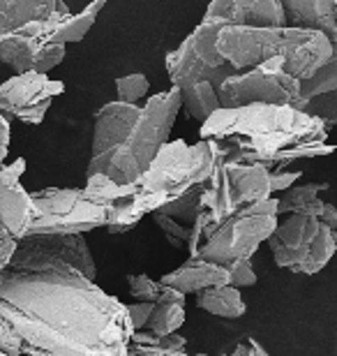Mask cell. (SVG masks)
<instances>
[{
  "label": "cell",
  "instance_id": "6da1fadb",
  "mask_svg": "<svg viewBox=\"0 0 337 356\" xmlns=\"http://www.w3.org/2000/svg\"><path fill=\"white\" fill-rule=\"evenodd\" d=\"M0 317L24 356H130L134 329L125 303L67 266L7 264Z\"/></svg>",
  "mask_w": 337,
  "mask_h": 356
},
{
  "label": "cell",
  "instance_id": "7a4b0ae2",
  "mask_svg": "<svg viewBox=\"0 0 337 356\" xmlns=\"http://www.w3.org/2000/svg\"><path fill=\"white\" fill-rule=\"evenodd\" d=\"M202 141L227 165L286 172L298 160L335 151L321 120L291 106L249 104L220 109L202 125Z\"/></svg>",
  "mask_w": 337,
  "mask_h": 356
},
{
  "label": "cell",
  "instance_id": "3957f363",
  "mask_svg": "<svg viewBox=\"0 0 337 356\" xmlns=\"http://www.w3.org/2000/svg\"><path fill=\"white\" fill-rule=\"evenodd\" d=\"M217 54L238 72L266 63H282L284 72L298 81L312 79L333 58L326 35L300 28H224L217 38Z\"/></svg>",
  "mask_w": 337,
  "mask_h": 356
},
{
  "label": "cell",
  "instance_id": "277c9868",
  "mask_svg": "<svg viewBox=\"0 0 337 356\" xmlns=\"http://www.w3.org/2000/svg\"><path fill=\"white\" fill-rule=\"evenodd\" d=\"M181 111V90L171 88L148 97L141 113L120 146L102 160L88 162L85 176H106L116 185H132L148 172L157 153L169 144Z\"/></svg>",
  "mask_w": 337,
  "mask_h": 356
},
{
  "label": "cell",
  "instance_id": "5b68a950",
  "mask_svg": "<svg viewBox=\"0 0 337 356\" xmlns=\"http://www.w3.org/2000/svg\"><path fill=\"white\" fill-rule=\"evenodd\" d=\"M217 162L220 155L204 141L190 146L188 141L176 139L164 144L148 172L134 183L136 213L148 216V213H157L162 206L176 202L185 192L206 183Z\"/></svg>",
  "mask_w": 337,
  "mask_h": 356
},
{
  "label": "cell",
  "instance_id": "8992f818",
  "mask_svg": "<svg viewBox=\"0 0 337 356\" xmlns=\"http://www.w3.org/2000/svg\"><path fill=\"white\" fill-rule=\"evenodd\" d=\"M272 197L268 172L261 167H240L217 162L211 178L204 183L199 216L192 227L190 243L208 229L217 227L224 220L238 216L254 204H261ZM190 248V245H188Z\"/></svg>",
  "mask_w": 337,
  "mask_h": 356
},
{
  "label": "cell",
  "instance_id": "52a82bcc",
  "mask_svg": "<svg viewBox=\"0 0 337 356\" xmlns=\"http://www.w3.org/2000/svg\"><path fill=\"white\" fill-rule=\"evenodd\" d=\"M277 227V199L254 204L238 216L224 220L190 243V257L229 268L233 261L249 259Z\"/></svg>",
  "mask_w": 337,
  "mask_h": 356
},
{
  "label": "cell",
  "instance_id": "ba28073f",
  "mask_svg": "<svg viewBox=\"0 0 337 356\" xmlns=\"http://www.w3.org/2000/svg\"><path fill=\"white\" fill-rule=\"evenodd\" d=\"M268 245L279 268L298 275H317L335 257L337 232L319 218L286 216L277 218Z\"/></svg>",
  "mask_w": 337,
  "mask_h": 356
},
{
  "label": "cell",
  "instance_id": "9c48e42d",
  "mask_svg": "<svg viewBox=\"0 0 337 356\" xmlns=\"http://www.w3.org/2000/svg\"><path fill=\"white\" fill-rule=\"evenodd\" d=\"M35 218L26 236L33 234H74L83 236L109 225V211L92 202L83 188H44L31 192Z\"/></svg>",
  "mask_w": 337,
  "mask_h": 356
},
{
  "label": "cell",
  "instance_id": "30bf717a",
  "mask_svg": "<svg viewBox=\"0 0 337 356\" xmlns=\"http://www.w3.org/2000/svg\"><path fill=\"white\" fill-rule=\"evenodd\" d=\"M222 31L224 28L217 24L202 21L181 47L167 54V72L174 88L183 90L195 83H211L220 95L222 83L229 76L238 74V70H233L217 54V38Z\"/></svg>",
  "mask_w": 337,
  "mask_h": 356
},
{
  "label": "cell",
  "instance_id": "8fae6325",
  "mask_svg": "<svg viewBox=\"0 0 337 356\" xmlns=\"http://www.w3.org/2000/svg\"><path fill=\"white\" fill-rule=\"evenodd\" d=\"M222 109H240L249 104L291 106L303 111L305 99L300 95V81L293 79L284 70L256 67L238 72L222 83L220 88Z\"/></svg>",
  "mask_w": 337,
  "mask_h": 356
},
{
  "label": "cell",
  "instance_id": "7c38bea8",
  "mask_svg": "<svg viewBox=\"0 0 337 356\" xmlns=\"http://www.w3.org/2000/svg\"><path fill=\"white\" fill-rule=\"evenodd\" d=\"M12 266L40 268V266H67L79 270L88 280L95 282V259L83 236L74 234H33L17 241Z\"/></svg>",
  "mask_w": 337,
  "mask_h": 356
},
{
  "label": "cell",
  "instance_id": "4fadbf2b",
  "mask_svg": "<svg viewBox=\"0 0 337 356\" xmlns=\"http://www.w3.org/2000/svg\"><path fill=\"white\" fill-rule=\"evenodd\" d=\"M65 92V83L47 74H14L0 83V113L12 120L17 118L26 125H40L49 106Z\"/></svg>",
  "mask_w": 337,
  "mask_h": 356
},
{
  "label": "cell",
  "instance_id": "5bb4252c",
  "mask_svg": "<svg viewBox=\"0 0 337 356\" xmlns=\"http://www.w3.org/2000/svg\"><path fill=\"white\" fill-rule=\"evenodd\" d=\"M72 10L60 0H0V38L21 35L54 44Z\"/></svg>",
  "mask_w": 337,
  "mask_h": 356
},
{
  "label": "cell",
  "instance_id": "9a60e30c",
  "mask_svg": "<svg viewBox=\"0 0 337 356\" xmlns=\"http://www.w3.org/2000/svg\"><path fill=\"white\" fill-rule=\"evenodd\" d=\"M204 21L222 28H282L286 14L279 0H215Z\"/></svg>",
  "mask_w": 337,
  "mask_h": 356
},
{
  "label": "cell",
  "instance_id": "2e32d148",
  "mask_svg": "<svg viewBox=\"0 0 337 356\" xmlns=\"http://www.w3.org/2000/svg\"><path fill=\"white\" fill-rule=\"evenodd\" d=\"M26 172V160L19 158L12 165L0 169V225L21 241L28 234L35 218V206L31 192L21 185V176Z\"/></svg>",
  "mask_w": 337,
  "mask_h": 356
},
{
  "label": "cell",
  "instance_id": "e0dca14e",
  "mask_svg": "<svg viewBox=\"0 0 337 356\" xmlns=\"http://www.w3.org/2000/svg\"><path fill=\"white\" fill-rule=\"evenodd\" d=\"M0 60L17 74H49L65 60V47L47 44V42L21 38V35H7V38H0Z\"/></svg>",
  "mask_w": 337,
  "mask_h": 356
},
{
  "label": "cell",
  "instance_id": "ac0fdd59",
  "mask_svg": "<svg viewBox=\"0 0 337 356\" xmlns=\"http://www.w3.org/2000/svg\"><path fill=\"white\" fill-rule=\"evenodd\" d=\"M141 113V104L106 102L95 111V127H92V151L90 162L102 160L120 146V141L132 130Z\"/></svg>",
  "mask_w": 337,
  "mask_h": 356
},
{
  "label": "cell",
  "instance_id": "d6986e66",
  "mask_svg": "<svg viewBox=\"0 0 337 356\" xmlns=\"http://www.w3.org/2000/svg\"><path fill=\"white\" fill-rule=\"evenodd\" d=\"M286 26L326 35L337 54V0H284Z\"/></svg>",
  "mask_w": 337,
  "mask_h": 356
},
{
  "label": "cell",
  "instance_id": "ffe728a7",
  "mask_svg": "<svg viewBox=\"0 0 337 356\" xmlns=\"http://www.w3.org/2000/svg\"><path fill=\"white\" fill-rule=\"evenodd\" d=\"M324 190H328L326 183L293 185L291 190L282 192V197L277 199V218H286V216L319 218L321 222L333 227L337 232V209L319 197V192Z\"/></svg>",
  "mask_w": 337,
  "mask_h": 356
},
{
  "label": "cell",
  "instance_id": "44dd1931",
  "mask_svg": "<svg viewBox=\"0 0 337 356\" xmlns=\"http://www.w3.org/2000/svg\"><path fill=\"white\" fill-rule=\"evenodd\" d=\"M162 284L181 291L183 296L188 294H199L204 289L211 287H222V284H229V270L224 266L211 264V261L190 257L185 264H181L171 273H164L160 277Z\"/></svg>",
  "mask_w": 337,
  "mask_h": 356
},
{
  "label": "cell",
  "instance_id": "7402d4cb",
  "mask_svg": "<svg viewBox=\"0 0 337 356\" xmlns=\"http://www.w3.org/2000/svg\"><path fill=\"white\" fill-rule=\"evenodd\" d=\"M197 305L206 312H211L215 317H224V319H238L245 315L247 305L243 301L240 289H233L229 284L222 287H211L197 294Z\"/></svg>",
  "mask_w": 337,
  "mask_h": 356
},
{
  "label": "cell",
  "instance_id": "603a6c76",
  "mask_svg": "<svg viewBox=\"0 0 337 356\" xmlns=\"http://www.w3.org/2000/svg\"><path fill=\"white\" fill-rule=\"evenodd\" d=\"M220 97L211 83H195L181 90V111H185V116L197 120V123H206L215 111H220Z\"/></svg>",
  "mask_w": 337,
  "mask_h": 356
},
{
  "label": "cell",
  "instance_id": "cb8c5ba5",
  "mask_svg": "<svg viewBox=\"0 0 337 356\" xmlns=\"http://www.w3.org/2000/svg\"><path fill=\"white\" fill-rule=\"evenodd\" d=\"M102 10H104V0H97V3L88 5L85 10H81L79 14L72 12L65 24L60 26V31L56 33L54 44L65 47V44H69V42H81L85 38V33L95 26V21H97L99 12H102Z\"/></svg>",
  "mask_w": 337,
  "mask_h": 356
},
{
  "label": "cell",
  "instance_id": "d4e9b609",
  "mask_svg": "<svg viewBox=\"0 0 337 356\" xmlns=\"http://www.w3.org/2000/svg\"><path fill=\"white\" fill-rule=\"evenodd\" d=\"M183 324H185V305L155 303L143 331H148L150 336H155V338H164V336L176 333Z\"/></svg>",
  "mask_w": 337,
  "mask_h": 356
},
{
  "label": "cell",
  "instance_id": "484cf974",
  "mask_svg": "<svg viewBox=\"0 0 337 356\" xmlns=\"http://www.w3.org/2000/svg\"><path fill=\"white\" fill-rule=\"evenodd\" d=\"M337 90V54L333 51V58L328 60V65L319 70L312 79L300 81V95L307 102L312 97L326 95V92H335Z\"/></svg>",
  "mask_w": 337,
  "mask_h": 356
},
{
  "label": "cell",
  "instance_id": "4316f807",
  "mask_svg": "<svg viewBox=\"0 0 337 356\" xmlns=\"http://www.w3.org/2000/svg\"><path fill=\"white\" fill-rule=\"evenodd\" d=\"M303 113L321 120V123L326 125V130L331 132L333 127L337 125V90L307 99L305 106H303Z\"/></svg>",
  "mask_w": 337,
  "mask_h": 356
},
{
  "label": "cell",
  "instance_id": "83f0119b",
  "mask_svg": "<svg viewBox=\"0 0 337 356\" xmlns=\"http://www.w3.org/2000/svg\"><path fill=\"white\" fill-rule=\"evenodd\" d=\"M116 90H118V102L123 104H139L143 97L148 95L150 81L146 79V74L136 72V74H125L116 79Z\"/></svg>",
  "mask_w": 337,
  "mask_h": 356
},
{
  "label": "cell",
  "instance_id": "f1b7e54d",
  "mask_svg": "<svg viewBox=\"0 0 337 356\" xmlns=\"http://www.w3.org/2000/svg\"><path fill=\"white\" fill-rule=\"evenodd\" d=\"M127 284H130V294L139 303H157L164 289L160 280H153L148 275H127Z\"/></svg>",
  "mask_w": 337,
  "mask_h": 356
},
{
  "label": "cell",
  "instance_id": "f546056e",
  "mask_svg": "<svg viewBox=\"0 0 337 356\" xmlns=\"http://www.w3.org/2000/svg\"><path fill=\"white\" fill-rule=\"evenodd\" d=\"M227 270H229V287L243 289V287H254L256 284V273H254L252 261L249 259L233 261Z\"/></svg>",
  "mask_w": 337,
  "mask_h": 356
},
{
  "label": "cell",
  "instance_id": "4dcf8cb0",
  "mask_svg": "<svg viewBox=\"0 0 337 356\" xmlns=\"http://www.w3.org/2000/svg\"><path fill=\"white\" fill-rule=\"evenodd\" d=\"M125 308H127V315H130L132 329L136 333V331H143V326H146L150 312H153V308H155V303H139V301H136V303L125 305Z\"/></svg>",
  "mask_w": 337,
  "mask_h": 356
},
{
  "label": "cell",
  "instance_id": "1f68e13d",
  "mask_svg": "<svg viewBox=\"0 0 337 356\" xmlns=\"http://www.w3.org/2000/svg\"><path fill=\"white\" fill-rule=\"evenodd\" d=\"M300 176H303V172H300V169H296V172H289V169H286V172H268L272 195H275V192H286V190H291V188H293V183H296Z\"/></svg>",
  "mask_w": 337,
  "mask_h": 356
},
{
  "label": "cell",
  "instance_id": "d6a6232c",
  "mask_svg": "<svg viewBox=\"0 0 337 356\" xmlns=\"http://www.w3.org/2000/svg\"><path fill=\"white\" fill-rule=\"evenodd\" d=\"M0 354L7 356H24L21 354V343L17 340V336L12 333L10 326L5 324V319L0 317Z\"/></svg>",
  "mask_w": 337,
  "mask_h": 356
},
{
  "label": "cell",
  "instance_id": "836d02e7",
  "mask_svg": "<svg viewBox=\"0 0 337 356\" xmlns=\"http://www.w3.org/2000/svg\"><path fill=\"white\" fill-rule=\"evenodd\" d=\"M14 250H17V238L0 225V273H3L5 266L10 264Z\"/></svg>",
  "mask_w": 337,
  "mask_h": 356
},
{
  "label": "cell",
  "instance_id": "e575fe53",
  "mask_svg": "<svg viewBox=\"0 0 337 356\" xmlns=\"http://www.w3.org/2000/svg\"><path fill=\"white\" fill-rule=\"evenodd\" d=\"M139 347V345H136ZM150 347H160V350H167V352H185L188 347V340L178 333H171V336H164V338H155V343Z\"/></svg>",
  "mask_w": 337,
  "mask_h": 356
},
{
  "label": "cell",
  "instance_id": "d590c367",
  "mask_svg": "<svg viewBox=\"0 0 337 356\" xmlns=\"http://www.w3.org/2000/svg\"><path fill=\"white\" fill-rule=\"evenodd\" d=\"M229 356H270V354L263 350L254 338H247V340H243V343L236 345L233 352H229Z\"/></svg>",
  "mask_w": 337,
  "mask_h": 356
},
{
  "label": "cell",
  "instance_id": "8d00e7d4",
  "mask_svg": "<svg viewBox=\"0 0 337 356\" xmlns=\"http://www.w3.org/2000/svg\"><path fill=\"white\" fill-rule=\"evenodd\" d=\"M130 356H204V354H188V352H167L160 347H130Z\"/></svg>",
  "mask_w": 337,
  "mask_h": 356
},
{
  "label": "cell",
  "instance_id": "74e56055",
  "mask_svg": "<svg viewBox=\"0 0 337 356\" xmlns=\"http://www.w3.org/2000/svg\"><path fill=\"white\" fill-rule=\"evenodd\" d=\"M7 151H10V120L0 113V169L5 167Z\"/></svg>",
  "mask_w": 337,
  "mask_h": 356
}]
</instances>
